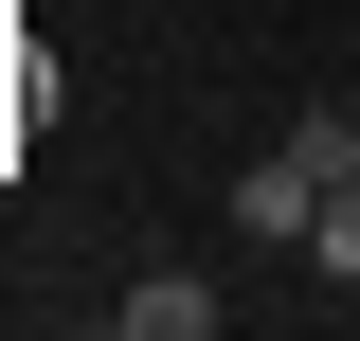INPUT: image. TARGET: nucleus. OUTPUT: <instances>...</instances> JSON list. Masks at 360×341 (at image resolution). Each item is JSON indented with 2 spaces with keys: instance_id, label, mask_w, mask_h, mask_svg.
<instances>
[{
  "instance_id": "2",
  "label": "nucleus",
  "mask_w": 360,
  "mask_h": 341,
  "mask_svg": "<svg viewBox=\"0 0 360 341\" xmlns=\"http://www.w3.org/2000/svg\"><path fill=\"white\" fill-rule=\"evenodd\" d=\"M127 341H217V269H127Z\"/></svg>"
},
{
  "instance_id": "4",
  "label": "nucleus",
  "mask_w": 360,
  "mask_h": 341,
  "mask_svg": "<svg viewBox=\"0 0 360 341\" xmlns=\"http://www.w3.org/2000/svg\"><path fill=\"white\" fill-rule=\"evenodd\" d=\"M307 252H324V269L360 288V180H324V215H307Z\"/></svg>"
},
{
  "instance_id": "3",
  "label": "nucleus",
  "mask_w": 360,
  "mask_h": 341,
  "mask_svg": "<svg viewBox=\"0 0 360 341\" xmlns=\"http://www.w3.org/2000/svg\"><path fill=\"white\" fill-rule=\"evenodd\" d=\"M288 162H307V180H360V108H342V90H324V108H288Z\"/></svg>"
},
{
  "instance_id": "1",
  "label": "nucleus",
  "mask_w": 360,
  "mask_h": 341,
  "mask_svg": "<svg viewBox=\"0 0 360 341\" xmlns=\"http://www.w3.org/2000/svg\"><path fill=\"white\" fill-rule=\"evenodd\" d=\"M307 215H324V180L288 162V144H270V162H234V234H252V252H307Z\"/></svg>"
}]
</instances>
